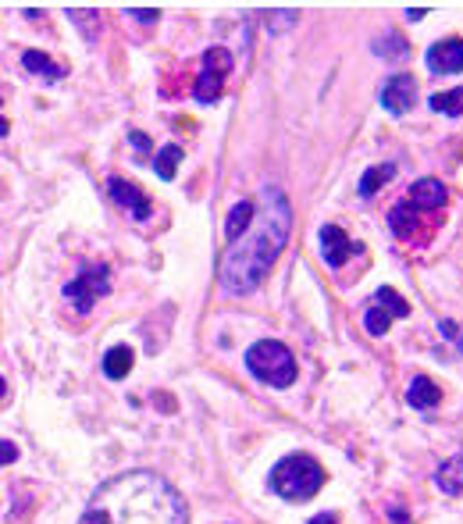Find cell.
Here are the masks:
<instances>
[{
    "instance_id": "1",
    "label": "cell",
    "mask_w": 463,
    "mask_h": 524,
    "mask_svg": "<svg viewBox=\"0 0 463 524\" xmlns=\"http://www.w3.org/2000/svg\"><path fill=\"white\" fill-rule=\"evenodd\" d=\"M289 229H293L289 200H285L282 189L268 186L264 197H260V207H253L250 229L228 246L225 261H221V286H225V293L246 296L268 279L278 254L289 243Z\"/></svg>"
},
{
    "instance_id": "2",
    "label": "cell",
    "mask_w": 463,
    "mask_h": 524,
    "mask_svg": "<svg viewBox=\"0 0 463 524\" xmlns=\"http://www.w3.org/2000/svg\"><path fill=\"white\" fill-rule=\"evenodd\" d=\"M189 510L175 485L154 471H129L104 482L79 524H186Z\"/></svg>"
},
{
    "instance_id": "3",
    "label": "cell",
    "mask_w": 463,
    "mask_h": 524,
    "mask_svg": "<svg viewBox=\"0 0 463 524\" xmlns=\"http://www.w3.org/2000/svg\"><path fill=\"white\" fill-rule=\"evenodd\" d=\"M325 478H328L325 467L317 464L314 457H307V453H293V457H285L282 464L271 471V489H275L282 500L303 503V500H310V496L321 492Z\"/></svg>"
},
{
    "instance_id": "4",
    "label": "cell",
    "mask_w": 463,
    "mask_h": 524,
    "mask_svg": "<svg viewBox=\"0 0 463 524\" xmlns=\"http://www.w3.org/2000/svg\"><path fill=\"white\" fill-rule=\"evenodd\" d=\"M246 364H250V371L260 382L275 385V389H289L296 382V357L289 353V346L275 343V339H264V343L250 346Z\"/></svg>"
},
{
    "instance_id": "5",
    "label": "cell",
    "mask_w": 463,
    "mask_h": 524,
    "mask_svg": "<svg viewBox=\"0 0 463 524\" xmlns=\"http://www.w3.org/2000/svg\"><path fill=\"white\" fill-rule=\"evenodd\" d=\"M107 293H111V268H107V264H93V268L75 275V279L65 286V300H72L75 311H82V314L93 311V303Z\"/></svg>"
},
{
    "instance_id": "6",
    "label": "cell",
    "mask_w": 463,
    "mask_h": 524,
    "mask_svg": "<svg viewBox=\"0 0 463 524\" xmlns=\"http://www.w3.org/2000/svg\"><path fill=\"white\" fill-rule=\"evenodd\" d=\"M228 72H232V54H228L225 47H211L204 54V72H200V79H196L193 93L200 104H214V100L225 93V79Z\"/></svg>"
},
{
    "instance_id": "7",
    "label": "cell",
    "mask_w": 463,
    "mask_h": 524,
    "mask_svg": "<svg viewBox=\"0 0 463 524\" xmlns=\"http://www.w3.org/2000/svg\"><path fill=\"white\" fill-rule=\"evenodd\" d=\"M410 314V303L403 300L399 293H392L389 286H382L374 293V303L367 307V332L371 336H385V328L392 325V318H407Z\"/></svg>"
},
{
    "instance_id": "8",
    "label": "cell",
    "mask_w": 463,
    "mask_h": 524,
    "mask_svg": "<svg viewBox=\"0 0 463 524\" xmlns=\"http://www.w3.org/2000/svg\"><path fill=\"white\" fill-rule=\"evenodd\" d=\"M353 254H364V246L350 243L346 229H339V225H325L321 229V257H325L328 268H342Z\"/></svg>"
},
{
    "instance_id": "9",
    "label": "cell",
    "mask_w": 463,
    "mask_h": 524,
    "mask_svg": "<svg viewBox=\"0 0 463 524\" xmlns=\"http://www.w3.org/2000/svg\"><path fill=\"white\" fill-rule=\"evenodd\" d=\"M417 100V79L414 75H396V79L385 82L382 90V107L392 115H407Z\"/></svg>"
},
{
    "instance_id": "10",
    "label": "cell",
    "mask_w": 463,
    "mask_h": 524,
    "mask_svg": "<svg viewBox=\"0 0 463 524\" xmlns=\"http://www.w3.org/2000/svg\"><path fill=\"white\" fill-rule=\"evenodd\" d=\"M428 68L435 75H456L463 72V40L453 36V40H439L428 50Z\"/></svg>"
},
{
    "instance_id": "11",
    "label": "cell",
    "mask_w": 463,
    "mask_h": 524,
    "mask_svg": "<svg viewBox=\"0 0 463 524\" xmlns=\"http://www.w3.org/2000/svg\"><path fill=\"white\" fill-rule=\"evenodd\" d=\"M107 193L114 197V204L129 207L136 222H147L150 218V200L139 186H132V182H125V179H111L107 182Z\"/></svg>"
},
{
    "instance_id": "12",
    "label": "cell",
    "mask_w": 463,
    "mask_h": 524,
    "mask_svg": "<svg viewBox=\"0 0 463 524\" xmlns=\"http://www.w3.org/2000/svg\"><path fill=\"white\" fill-rule=\"evenodd\" d=\"M446 200H449V189L442 186L439 179H417L414 186H410L407 204H414L417 211L424 214V211H442Z\"/></svg>"
},
{
    "instance_id": "13",
    "label": "cell",
    "mask_w": 463,
    "mask_h": 524,
    "mask_svg": "<svg viewBox=\"0 0 463 524\" xmlns=\"http://www.w3.org/2000/svg\"><path fill=\"white\" fill-rule=\"evenodd\" d=\"M389 225H392V232H396L399 239H407V243H410V239L421 236V211H417L414 204H407V200H403V204L392 207Z\"/></svg>"
},
{
    "instance_id": "14",
    "label": "cell",
    "mask_w": 463,
    "mask_h": 524,
    "mask_svg": "<svg viewBox=\"0 0 463 524\" xmlns=\"http://www.w3.org/2000/svg\"><path fill=\"white\" fill-rule=\"evenodd\" d=\"M407 400H410V407H421V410L439 407V403H442V389H439V382H431L428 375L414 378V382H410Z\"/></svg>"
},
{
    "instance_id": "15",
    "label": "cell",
    "mask_w": 463,
    "mask_h": 524,
    "mask_svg": "<svg viewBox=\"0 0 463 524\" xmlns=\"http://www.w3.org/2000/svg\"><path fill=\"white\" fill-rule=\"evenodd\" d=\"M22 65H25V72L40 75L43 82H57L61 75H65V68L54 65V61H50L47 54H43V50H25V54H22Z\"/></svg>"
},
{
    "instance_id": "16",
    "label": "cell",
    "mask_w": 463,
    "mask_h": 524,
    "mask_svg": "<svg viewBox=\"0 0 463 524\" xmlns=\"http://www.w3.org/2000/svg\"><path fill=\"white\" fill-rule=\"evenodd\" d=\"M132 361H136L132 346H114V350H107V357H104V375L114 378V382H122V378L132 371Z\"/></svg>"
},
{
    "instance_id": "17",
    "label": "cell",
    "mask_w": 463,
    "mask_h": 524,
    "mask_svg": "<svg viewBox=\"0 0 463 524\" xmlns=\"http://www.w3.org/2000/svg\"><path fill=\"white\" fill-rule=\"evenodd\" d=\"M250 222H253V204H250V200H239V204L228 211V222H225L228 243H236V239L243 236L246 229H250Z\"/></svg>"
},
{
    "instance_id": "18",
    "label": "cell",
    "mask_w": 463,
    "mask_h": 524,
    "mask_svg": "<svg viewBox=\"0 0 463 524\" xmlns=\"http://www.w3.org/2000/svg\"><path fill=\"white\" fill-rule=\"evenodd\" d=\"M435 482H439V489L449 492V496H460L463 492V457H453L449 464H442Z\"/></svg>"
},
{
    "instance_id": "19",
    "label": "cell",
    "mask_w": 463,
    "mask_h": 524,
    "mask_svg": "<svg viewBox=\"0 0 463 524\" xmlns=\"http://www.w3.org/2000/svg\"><path fill=\"white\" fill-rule=\"evenodd\" d=\"M392 179H396V164H378V168L364 172V179H360V197H374V193Z\"/></svg>"
},
{
    "instance_id": "20",
    "label": "cell",
    "mask_w": 463,
    "mask_h": 524,
    "mask_svg": "<svg viewBox=\"0 0 463 524\" xmlns=\"http://www.w3.org/2000/svg\"><path fill=\"white\" fill-rule=\"evenodd\" d=\"M179 161H182V147L179 143H168V147L161 150V154H157V175H161V179H175V172H179Z\"/></svg>"
},
{
    "instance_id": "21",
    "label": "cell",
    "mask_w": 463,
    "mask_h": 524,
    "mask_svg": "<svg viewBox=\"0 0 463 524\" xmlns=\"http://www.w3.org/2000/svg\"><path fill=\"white\" fill-rule=\"evenodd\" d=\"M439 115H463V90H449V93H435V97L428 100Z\"/></svg>"
},
{
    "instance_id": "22",
    "label": "cell",
    "mask_w": 463,
    "mask_h": 524,
    "mask_svg": "<svg viewBox=\"0 0 463 524\" xmlns=\"http://www.w3.org/2000/svg\"><path fill=\"white\" fill-rule=\"evenodd\" d=\"M18 460V446L15 443H0V464H15Z\"/></svg>"
},
{
    "instance_id": "23",
    "label": "cell",
    "mask_w": 463,
    "mask_h": 524,
    "mask_svg": "<svg viewBox=\"0 0 463 524\" xmlns=\"http://www.w3.org/2000/svg\"><path fill=\"white\" fill-rule=\"evenodd\" d=\"M129 140L136 150H143V154H150V136H143V132H129Z\"/></svg>"
},
{
    "instance_id": "24",
    "label": "cell",
    "mask_w": 463,
    "mask_h": 524,
    "mask_svg": "<svg viewBox=\"0 0 463 524\" xmlns=\"http://www.w3.org/2000/svg\"><path fill=\"white\" fill-rule=\"evenodd\" d=\"M392 524H410V514L403 507H396V521H392Z\"/></svg>"
},
{
    "instance_id": "25",
    "label": "cell",
    "mask_w": 463,
    "mask_h": 524,
    "mask_svg": "<svg viewBox=\"0 0 463 524\" xmlns=\"http://www.w3.org/2000/svg\"><path fill=\"white\" fill-rule=\"evenodd\" d=\"M310 524H339V521H335L332 514H317V517H314V521H310Z\"/></svg>"
},
{
    "instance_id": "26",
    "label": "cell",
    "mask_w": 463,
    "mask_h": 524,
    "mask_svg": "<svg viewBox=\"0 0 463 524\" xmlns=\"http://www.w3.org/2000/svg\"><path fill=\"white\" fill-rule=\"evenodd\" d=\"M132 15H136V18H147V22H154L157 11H132Z\"/></svg>"
},
{
    "instance_id": "27",
    "label": "cell",
    "mask_w": 463,
    "mask_h": 524,
    "mask_svg": "<svg viewBox=\"0 0 463 524\" xmlns=\"http://www.w3.org/2000/svg\"><path fill=\"white\" fill-rule=\"evenodd\" d=\"M0 136H8V122L4 118H0Z\"/></svg>"
},
{
    "instance_id": "28",
    "label": "cell",
    "mask_w": 463,
    "mask_h": 524,
    "mask_svg": "<svg viewBox=\"0 0 463 524\" xmlns=\"http://www.w3.org/2000/svg\"><path fill=\"white\" fill-rule=\"evenodd\" d=\"M4 393H8V385H4V378H0V400H4Z\"/></svg>"
}]
</instances>
